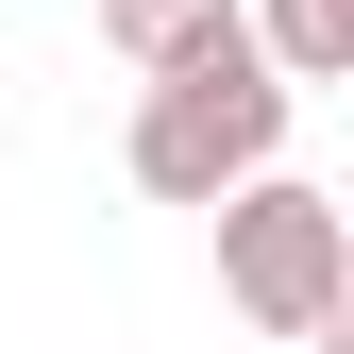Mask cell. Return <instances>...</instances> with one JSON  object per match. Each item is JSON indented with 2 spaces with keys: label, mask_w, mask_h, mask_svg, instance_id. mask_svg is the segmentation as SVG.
<instances>
[{
  "label": "cell",
  "mask_w": 354,
  "mask_h": 354,
  "mask_svg": "<svg viewBox=\"0 0 354 354\" xmlns=\"http://www.w3.org/2000/svg\"><path fill=\"white\" fill-rule=\"evenodd\" d=\"M287 84L253 68V34H219V51H186V68H152L136 84V136H118V169L169 203V219H219L236 186H270L287 169Z\"/></svg>",
  "instance_id": "1"
},
{
  "label": "cell",
  "mask_w": 354,
  "mask_h": 354,
  "mask_svg": "<svg viewBox=\"0 0 354 354\" xmlns=\"http://www.w3.org/2000/svg\"><path fill=\"white\" fill-rule=\"evenodd\" d=\"M219 304H236L253 337H337L354 321V219L321 203V186H236L219 203Z\"/></svg>",
  "instance_id": "2"
},
{
  "label": "cell",
  "mask_w": 354,
  "mask_h": 354,
  "mask_svg": "<svg viewBox=\"0 0 354 354\" xmlns=\"http://www.w3.org/2000/svg\"><path fill=\"white\" fill-rule=\"evenodd\" d=\"M236 34H253V68L287 84H354V0H236Z\"/></svg>",
  "instance_id": "3"
},
{
  "label": "cell",
  "mask_w": 354,
  "mask_h": 354,
  "mask_svg": "<svg viewBox=\"0 0 354 354\" xmlns=\"http://www.w3.org/2000/svg\"><path fill=\"white\" fill-rule=\"evenodd\" d=\"M102 34H118V68H186V51H219V34H236V0H102Z\"/></svg>",
  "instance_id": "4"
}]
</instances>
